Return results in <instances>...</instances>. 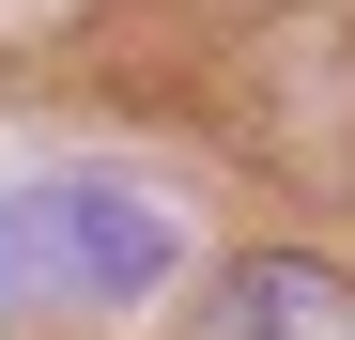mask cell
<instances>
[{
  "mask_svg": "<svg viewBox=\"0 0 355 340\" xmlns=\"http://www.w3.org/2000/svg\"><path fill=\"white\" fill-rule=\"evenodd\" d=\"M155 278H170V232L124 186H16L0 201V294H31V309H124Z\"/></svg>",
  "mask_w": 355,
  "mask_h": 340,
  "instance_id": "1",
  "label": "cell"
},
{
  "mask_svg": "<svg viewBox=\"0 0 355 340\" xmlns=\"http://www.w3.org/2000/svg\"><path fill=\"white\" fill-rule=\"evenodd\" d=\"M216 340H355V278L309 248H248L216 263Z\"/></svg>",
  "mask_w": 355,
  "mask_h": 340,
  "instance_id": "3",
  "label": "cell"
},
{
  "mask_svg": "<svg viewBox=\"0 0 355 340\" xmlns=\"http://www.w3.org/2000/svg\"><path fill=\"white\" fill-rule=\"evenodd\" d=\"M78 31H93V0H0V62H46Z\"/></svg>",
  "mask_w": 355,
  "mask_h": 340,
  "instance_id": "4",
  "label": "cell"
},
{
  "mask_svg": "<svg viewBox=\"0 0 355 340\" xmlns=\"http://www.w3.org/2000/svg\"><path fill=\"white\" fill-rule=\"evenodd\" d=\"M232 93H248V139L293 186H355V0L340 16H278L232 62Z\"/></svg>",
  "mask_w": 355,
  "mask_h": 340,
  "instance_id": "2",
  "label": "cell"
}]
</instances>
